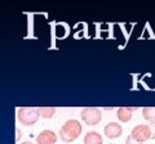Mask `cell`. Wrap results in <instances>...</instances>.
I'll return each instance as SVG.
<instances>
[{
	"label": "cell",
	"mask_w": 155,
	"mask_h": 144,
	"mask_svg": "<svg viewBox=\"0 0 155 144\" xmlns=\"http://www.w3.org/2000/svg\"><path fill=\"white\" fill-rule=\"evenodd\" d=\"M81 131H83L81 124L78 120L71 118V120H67L62 125V127L60 129V133H58V138L65 143H71L79 138Z\"/></svg>",
	"instance_id": "obj_1"
},
{
	"label": "cell",
	"mask_w": 155,
	"mask_h": 144,
	"mask_svg": "<svg viewBox=\"0 0 155 144\" xmlns=\"http://www.w3.org/2000/svg\"><path fill=\"white\" fill-rule=\"evenodd\" d=\"M39 108L35 107H21L17 112V120L23 126H32L39 121Z\"/></svg>",
	"instance_id": "obj_2"
},
{
	"label": "cell",
	"mask_w": 155,
	"mask_h": 144,
	"mask_svg": "<svg viewBox=\"0 0 155 144\" xmlns=\"http://www.w3.org/2000/svg\"><path fill=\"white\" fill-rule=\"evenodd\" d=\"M80 117L87 125L96 126V125L100 124L101 118H102V113H101V109H98L97 107H87L81 109Z\"/></svg>",
	"instance_id": "obj_3"
},
{
	"label": "cell",
	"mask_w": 155,
	"mask_h": 144,
	"mask_svg": "<svg viewBox=\"0 0 155 144\" xmlns=\"http://www.w3.org/2000/svg\"><path fill=\"white\" fill-rule=\"evenodd\" d=\"M130 135L134 140H137L140 143H145L149 139H151V129L149 125H137L132 129Z\"/></svg>",
	"instance_id": "obj_4"
},
{
	"label": "cell",
	"mask_w": 155,
	"mask_h": 144,
	"mask_svg": "<svg viewBox=\"0 0 155 144\" xmlns=\"http://www.w3.org/2000/svg\"><path fill=\"white\" fill-rule=\"evenodd\" d=\"M104 133L109 139H116L122 135L123 127H122V125H119L118 122H109L107 125H105Z\"/></svg>",
	"instance_id": "obj_5"
},
{
	"label": "cell",
	"mask_w": 155,
	"mask_h": 144,
	"mask_svg": "<svg viewBox=\"0 0 155 144\" xmlns=\"http://www.w3.org/2000/svg\"><path fill=\"white\" fill-rule=\"evenodd\" d=\"M57 134L52 130H43L36 136V144H56Z\"/></svg>",
	"instance_id": "obj_6"
},
{
	"label": "cell",
	"mask_w": 155,
	"mask_h": 144,
	"mask_svg": "<svg viewBox=\"0 0 155 144\" xmlns=\"http://www.w3.org/2000/svg\"><path fill=\"white\" fill-rule=\"evenodd\" d=\"M134 109V107H120L116 111V117L120 122H129L132 120Z\"/></svg>",
	"instance_id": "obj_7"
},
{
	"label": "cell",
	"mask_w": 155,
	"mask_h": 144,
	"mask_svg": "<svg viewBox=\"0 0 155 144\" xmlns=\"http://www.w3.org/2000/svg\"><path fill=\"white\" fill-rule=\"evenodd\" d=\"M84 144H104V138L98 131H88L84 135Z\"/></svg>",
	"instance_id": "obj_8"
},
{
	"label": "cell",
	"mask_w": 155,
	"mask_h": 144,
	"mask_svg": "<svg viewBox=\"0 0 155 144\" xmlns=\"http://www.w3.org/2000/svg\"><path fill=\"white\" fill-rule=\"evenodd\" d=\"M142 117L149 121V124H155V107H143L142 108Z\"/></svg>",
	"instance_id": "obj_9"
},
{
	"label": "cell",
	"mask_w": 155,
	"mask_h": 144,
	"mask_svg": "<svg viewBox=\"0 0 155 144\" xmlns=\"http://www.w3.org/2000/svg\"><path fill=\"white\" fill-rule=\"evenodd\" d=\"M39 113L43 118H52L56 114L54 107H39Z\"/></svg>",
	"instance_id": "obj_10"
},
{
	"label": "cell",
	"mask_w": 155,
	"mask_h": 144,
	"mask_svg": "<svg viewBox=\"0 0 155 144\" xmlns=\"http://www.w3.org/2000/svg\"><path fill=\"white\" fill-rule=\"evenodd\" d=\"M125 144H143V143H140L137 140H134V139L132 138V135H128L127 139H125Z\"/></svg>",
	"instance_id": "obj_11"
},
{
	"label": "cell",
	"mask_w": 155,
	"mask_h": 144,
	"mask_svg": "<svg viewBox=\"0 0 155 144\" xmlns=\"http://www.w3.org/2000/svg\"><path fill=\"white\" fill-rule=\"evenodd\" d=\"M150 129H151V139H155V124H149Z\"/></svg>",
	"instance_id": "obj_12"
},
{
	"label": "cell",
	"mask_w": 155,
	"mask_h": 144,
	"mask_svg": "<svg viewBox=\"0 0 155 144\" xmlns=\"http://www.w3.org/2000/svg\"><path fill=\"white\" fill-rule=\"evenodd\" d=\"M17 136H16V142H19V139H21V136H22V133H21V130L19 129H17Z\"/></svg>",
	"instance_id": "obj_13"
},
{
	"label": "cell",
	"mask_w": 155,
	"mask_h": 144,
	"mask_svg": "<svg viewBox=\"0 0 155 144\" xmlns=\"http://www.w3.org/2000/svg\"><path fill=\"white\" fill-rule=\"evenodd\" d=\"M21 144H34L32 142H23V143H21Z\"/></svg>",
	"instance_id": "obj_14"
}]
</instances>
